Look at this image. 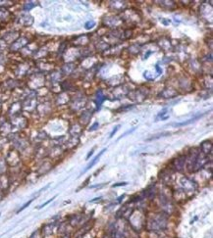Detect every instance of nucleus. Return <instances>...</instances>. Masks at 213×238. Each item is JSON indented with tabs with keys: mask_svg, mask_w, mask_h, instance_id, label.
Instances as JSON below:
<instances>
[{
	"mask_svg": "<svg viewBox=\"0 0 213 238\" xmlns=\"http://www.w3.org/2000/svg\"><path fill=\"white\" fill-rule=\"evenodd\" d=\"M105 151H106V149H105V148H104V149H102V150H101L100 152H99V154H98V155H96V156H95V157H94V158L93 159V160H91V162H90V163L89 164V165H87V168H86V169H84V170H83V173H87V170H90L91 168H93V166L95 165V164H96V163H97V161H99V159H100V157H101V156H102V155H103V153H104V152H105Z\"/></svg>",
	"mask_w": 213,
	"mask_h": 238,
	"instance_id": "1",
	"label": "nucleus"
},
{
	"mask_svg": "<svg viewBox=\"0 0 213 238\" xmlns=\"http://www.w3.org/2000/svg\"><path fill=\"white\" fill-rule=\"evenodd\" d=\"M200 117H202V115H199V116H197V117H194L193 119H190V120H189L188 122H180V124H174L173 125L175 126H182V125H190V124H192V122H193L196 120H197V119H199Z\"/></svg>",
	"mask_w": 213,
	"mask_h": 238,
	"instance_id": "2",
	"label": "nucleus"
},
{
	"mask_svg": "<svg viewBox=\"0 0 213 238\" xmlns=\"http://www.w3.org/2000/svg\"><path fill=\"white\" fill-rule=\"evenodd\" d=\"M32 201H34V199H31L30 201H29V202H27V203H26V204H25V205H23V207H22V208H20V209H19V210H18V212H17V213H20V212H22V211H23V210H25V209H26V208H28L29 206H30V205H31V203L32 202Z\"/></svg>",
	"mask_w": 213,
	"mask_h": 238,
	"instance_id": "3",
	"label": "nucleus"
},
{
	"mask_svg": "<svg viewBox=\"0 0 213 238\" xmlns=\"http://www.w3.org/2000/svg\"><path fill=\"white\" fill-rule=\"evenodd\" d=\"M55 197H56V196H54V197H52V198H51V199H49L48 201H46V202H45V203H43V204H42V205H40V206L38 207V209H42V208H43V207H45L46 205H48V204H49L50 202H52V201H53V200L55 199Z\"/></svg>",
	"mask_w": 213,
	"mask_h": 238,
	"instance_id": "4",
	"label": "nucleus"
},
{
	"mask_svg": "<svg viewBox=\"0 0 213 238\" xmlns=\"http://www.w3.org/2000/svg\"><path fill=\"white\" fill-rule=\"evenodd\" d=\"M119 128H120V125H117V126H115V128H114V129H113V131H112V132H111V133H110V135H109V138H112V137H113V135H114V134H115V133L117 132V131H118V129H119Z\"/></svg>",
	"mask_w": 213,
	"mask_h": 238,
	"instance_id": "5",
	"label": "nucleus"
},
{
	"mask_svg": "<svg viewBox=\"0 0 213 238\" xmlns=\"http://www.w3.org/2000/svg\"><path fill=\"white\" fill-rule=\"evenodd\" d=\"M127 185V182H119L118 184H113L112 187H118V186H125Z\"/></svg>",
	"mask_w": 213,
	"mask_h": 238,
	"instance_id": "6",
	"label": "nucleus"
},
{
	"mask_svg": "<svg viewBox=\"0 0 213 238\" xmlns=\"http://www.w3.org/2000/svg\"><path fill=\"white\" fill-rule=\"evenodd\" d=\"M134 131H135V128H133V129H131V131H126V132H125V133H124V134H123V135H121V137H120V138H122V137H124V136H126L127 134H130V133H131V132H133ZM120 138H119V139H120Z\"/></svg>",
	"mask_w": 213,
	"mask_h": 238,
	"instance_id": "7",
	"label": "nucleus"
},
{
	"mask_svg": "<svg viewBox=\"0 0 213 238\" xmlns=\"http://www.w3.org/2000/svg\"><path fill=\"white\" fill-rule=\"evenodd\" d=\"M93 150H94V149H91V150H90V153L87 154V159H89V158L90 157V156L93 154Z\"/></svg>",
	"mask_w": 213,
	"mask_h": 238,
	"instance_id": "8",
	"label": "nucleus"
}]
</instances>
